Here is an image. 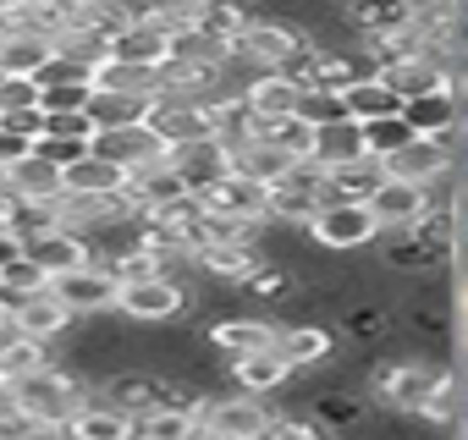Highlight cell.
<instances>
[{
    "label": "cell",
    "mask_w": 468,
    "mask_h": 440,
    "mask_svg": "<svg viewBox=\"0 0 468 440\" xmlns=\"http://www.w3.org/2000/svg\"><path fill=\"white\" fill-rule=\"evenodd\" d=\"M12 396H17V413H23L28 424L67 429V418L94 396V385H89L83 374H72V369L56 358V363H45V369H34V374L12 380Z\"/></svg>",
    "instance_id": "1"
},
{
    "label": "cell",
    "mask_w": 468,
    "mask_h": 440,
    "mask_svg": "<svg viewBox=\"0 0 468 440\" xmlns=\"http://www.w3.org/2000/svg\"><path fill=\"white\" fill-rule=\"evenodd\" d=\"M187 309H193V287L182 276H144V281H122L116 287V303L111 314L127 320V325H187Z\"/></svg>",
    "instance_id": "2"
},
{
    "label": "cell",
    "mask_w": 468,
    "mask_h": 440,
    "mask_svg": "<svg viewBox=\"0 0 468 440\" xmlns=\"http://www.w3.org/2000/svg\"><path fill=\"white\" fill-rule=\"evenodd\" d=\"M441 369H446V363H441L435 352H402V358L375 363L369 380H364V391H369V402L386 407V413H413V407L424 402V391L435 385Z\"/></svg>",
    "instance_id": "3"
},
{
    "label": "cell",
    "mask_w": 468,
    "mask_h": 440,
    "mask_svg": "<svg viewBox=\"0 0 468 440\" xmlns=\"http://www.w3.org/2000/svg\"><path fill=\"white\" fill-rule=\"evenodd\" d=\"M303 237H309V248H320V254L336 259V254H364L380 237V226H375L369 204H358V198H325L314 209V220L303 226Z\"/></svg>",
    "instance_id": "4"
},
{
    "label": "cell",
    "mask_w": 468,
    "mask_h": 440,
    "mask_svg": "<svg viewBox=\"0 0 468 440\" xmlns=\"http://www.w3.org/2000/svg\"><path fill=\"white\" fill-rule=\"evenodd\" d=\"M320 187H325V171L314 160H292L287 176H276L265 187V226L271 232H303L320 209Z\"/></svg>",
    "instance_id": "5"
},
{
    "label": "cell",
    "mask_w": 468,
    "mask_h": 440,
    "mask_svg": "<svg viewBox=\"0 0 468 440\" xmlns=\"http://www.w3.org/2000/svg\"><path fill=\"white\" fill-rule=\"evenodd\" d=\"M271 402L265 396H243V391H209L198 407H193V418L204 424V429H226V435H243V440H260L265 435V424H271Z\"/></svg>",
    "instance_id": "6"
},
{
    "label": "cell",
    "mask_w": 468,
    "mask_h": 440,
    "mask_svg": "<svg viewBox=\"0 0 468 440\" xmlns=\"http://www.w3.org/2000/svg\"><path fill=\"white\" fill-rule=\"evenodd\" d=\"M116 276H111V265H100V259H89V265H78V270H61V276H50V298L61 303V309H72V314H111V303H116Z\"/></svg>",
    "instance_id": "7"
},
{
    "label": "cell",
    "mask_w": 468,
    "mask_h": 440,
    "mask_svg": "<svg viewBox=\"0 0 468 440\" xmlns=\"http://www.w3.org/2000/svg\"><path fill=\"white\" fill-rule=\"evenodd\" d=\"M298 374L287 369V358L276 347H260V352H238V358H226V385L231 391H243V396H282Z\"/></svg>",
    "instance_id": "8"
},
{
    "label": "cell",
    "mask_w": 468,
    "mask_h": 440,
    "mask_svg": "<svg viewBox=\"0 0 468 440\" xmlns=\"http://www.w3.org/2000/svg\"><path fill=\"white\" fill-rule=\"evenodd\" d=\"M144 132H154L160 149H176V143H193V138H209L204 132V110L193 100H176V94H154L144 100V116H138Z\"/></svg>",
    "instance_id": "9"
},
{
    "label": "cell",
    "mask_w": 468,
    "mask_h": 440,
    "mask_svg": "<svg viewBox=\"0 0 468 440\" xmlns=\"http://www.w3.org/2000/svg\"><path fill=\"white\" fill-rule=\"evenodd\" d=\"M292 45H303V34H298L287 17H265V12H254V17L243 23V34L231 39V50H238L243 61H254L260 72H271Z\"/></svg>",
    "instance_id": "10"
},
{
    "label": "cell",
    "mask_w": 468,
    "mask_h": 440,
    "mask_svg": "<svg viewBox=\"0 0 468 440\" xmlns=\"http://www.w3.org/2000/svg\"><path fill=\"white\" fill-rule=\"evenodd\" d=\"M72 309H61L56 298H50V287L45 292H28V298H12V309H6V325L17 330V336H34V341H50V347H61V336L72 330Z\"/></svg>",
    "instance_id": "11"
},
{
    "label": "cell",
    "mask_w": 468,
    "mask_h": 440,
    "mask_svg": "<svg viewBox=\"0 0 468 440\" xmlns=\"http://www.w3.org/2000/svg\"><path fill=\"white\" fill-rule=\"evenodd\" d=\"M260 265H265L260 243H198L193 248V276L220 281V287H243Z\"/></svg>",
    "instance_id": "12"
},
{
    "label": "cell",
    "mask_w": 468,
    "mask_h": 440,
    "mask_svg": "<svg viewBox=\"0 0 468 440\" xmlns=\"http://www.w3.org/2000/svg\"><path fill=\"white\" fill-rule=\"evenodd\" d=\"M402 121L413 127V138H441V143L457 149V127H463L457 89H430L419 100H402Z\"/></svg>",
    "instance_id": "13"
},
{
    "label": "cell",
    "mask_w": 468,
    "mask_h": 440,
    "mask_svg": "<svg viewBox=\"0 0 468 440\" xmlns=\"http://www.w3.org/2000/svg\"><path fill=\"white\" fill-rule=\"evenodd\" d=\"M276 330H282V320H271V314H226V320H215V325L204 330V341H209V352H220V358H238V352L276 347Z\"/></svg>",
    "instance_id": "14"
},
{
    "label": "cell",
    "mask_w": 468,
    "mask_h": 440,
    "mask_svg": "<svg viewBox=\"0 0 468 440\" xmlns=\"http://www.w3.org/2000/svg\"><path fill=\"white\" fill-rule=\"evenodd\" d=\"M89 154L111 160L116 171H138V165H154V160H165V149L154 143V132H144L138 121H127V127H100V132L89 138Z\"/></svg>",
    "instance_id": "15"
},
{
    "label": "cell",
    "mask_w": 468,
    "mask_h": 440,
    "mask_svg": "<svg viewBox=\"0 0 468 440\" xmlns=\"http://www.w3.org/2000/svg\"><path fill=\"white\" fill-rule=\"evenodd\" d=\"M364 204H369V215H375L380 232H402V226H413V220L430 209L424 187H419V182H402V176H380V187H375Z\"/></svg>",
    "instance_id": "16"
},
{
    "label": "cell",
    "mask_w": 468,
    "mask_h": 440,
    "mask_svg": "<svg viewBox=\"0 0 468 440\" xmlns=\"http://www.w3.org/2000/svg\"><path fill=\"white\" fill-rule=\"evenodd\" d=\"M23 254L45 270V276H61V270H78L94 259V243L83 232H67V226H45L34 237H23Z\"/></svg>",
    "instance_id": "17"
},
{
    "label": "cell",
    "mask_w": 468,
    "mask_h": 440,
    "mask_svg": "<svg viewBox=\"0 0 468 440\" xmlns=\"http://www.w3.org/2000/svg\"><path fill=\"white\" fill-rule=\"evenodd\" d=\"M0 198H28V204H56L61 198V165H50L45 154H23L0 171Z\"/></svg>",
    "instance_id": "18"
},
{
    "label": "cell",
    "mask_w": 468,
    "mask_h": 440,
    "mask_svg": "<svg viewBox=\"0 0 468 440\" xmlns=\"http://www.w3.org/2000/svg\"><path fill=\"white\" fill-rule=\"evenodd\" d=\"M386 165V176H402V182H435L441 171H452L457 165V149L452 143H441V138H408L397 154H386L380 160Z\"/></svg>",
    "instance_id": "19"
},
{
    "label": "cell",
    "mask_w": 468,
    "mask_h": 440,
    "mask_svg": "<svg viewBox=\"0 0 468 440\" xmlns=\"http://www.w3.org/2000/svg\"><path fill=\"white\" fill-rule=\"evenodd\" d=\"M276 352L287 358L292 374H314L336 358V330L331 325H282L276 330Z\"/></svg>",
    "instance_id": "20"
},
{
    "label": "cell",
    "mask_w": 468,
    "mask_h": 440,
    "mask_svg": "<svg viewBox=\"0 0 468 440\" xmlns=\"http://www.w3.org/2000/svg\"><path fill=\"white\" fill-rule=\"evenodd\" d=\"M397 100H419V94H430V89H457V72L452 67H441L435 56H408V61H391V67H380L375 72Z\"/></svg>",
    "instance_id": "21"
},
{
    "label": "cell",
    "mask_w": 468,
    "mask_h": 440,
    "mask_svg": "<svg viewBox=\"0 0 468 440\" xmlns=\"http://www.w3.org/2000/svg\"><path fill=\"white\" fill-rule=\"evenodd\" d=\"M165 165L182 176V187L198 198L215 176H226L231 171V160H226V149L215 143V138H193V143H176V149H165Z\"/></svg>",
    "instance_id": "22"
},
{
    "label": "cell",
    "mask_w": 468,
    "mask_h": 440,
    "mask_svg": "<svg viewBox=\"0 0 468 440\" xmlns=\"http://www.w3.org/2000/svg\"><path fill=\"white\" fill-rule=\"evenodd\" d=\"M198 209L265 220V187H260V182H249V176H238V171H226V176H215V182L198 193Z\"/></svg>",
    "instance_id": "23"
},
{
    "label": "cell",
    "mask_w": 468,
    "mask_h": 440,
    "mask_svg": "<svg viewBox=\"0 0 468 440\" xmlns=\"http://www.w3.org/2000/svg\"><path fill=\"white\" fill-rule=\"evenodd\" d=\"M342 23L358 39H380V34L408 28L413 23V6H408V0H342Z\"/></svg>",
    "instance_id": "24"
},
{
    "label": "cell",
    "mask_w": 468,
    "mask_h": 440,
    "mask_svg": "<svg viewBox=\"0 0 468 440\" xmlns=\"http://www.w3.org/2000/svg\"><path fill=\"white\" fill-rule=\"evenodd\" d=\"M111 61H138V67H160L165 61V28L149 17H133L127 28L111 34Z\"/></svg>",
    "instance_id": "25"
},
{
    "label": "cell",
    "mask_w": 468,
    "mask_h": 440,
    "mask_svg": "<svg viewBox=\"0 0 468 440\" xmlns=\"http://www.w3.org/2000/svg\"><path fill=\"white\" fill-rule=\"evenodd\" d=\"M61 435H67V440H133V418L116 413V407H105L100 396H89V402L67 418Z\"/></svg>",
    "instance_id": "26"
},
{
    "label": "cell",
    "mask_w": 468,
    "mask_h": 440,
    "mask_svg": "<svg viewBox=\"0 0 468 440\" xmlns=\"http://www.w3.org/2000/svg\"><path fill=\"white\" fill-rule=\"evenodd\" d=\"M380 176H386V165H380V160H369V154L342 160V165H331V171H325L320 204H325V198H358V204H364V198L380 187Z\"/></svg>",
    "instance_id": "27"
},
{
    "label": "cell",
    "mask_w": 468,
    "mask_h": 440,
    "mask_svg": "<svg viewBox=\"0 0 468 440\" xmlns=\"http://www.w3.org/2000/svg\"><path fill=\"white\" fill-rule=\"evenodd\" d=\"M50 56H56V45L50 39H39V34H6L0 39V78H39L45 67H50Z\"/></svg>",
    "instance_id": "28"
},
{
    "label": "cell",
    "mask_w": 468,
    "mask_h": 440,
    "mask_svg": "<svg viewBox=\"0 0 468 440\" xmlns=\"http://www.w3.org/2000/svg\"><path fill=\"white\" fill-rule=\"evenodd\" d=\"M56 56L72 61V67H83V72L94 78V72L111 61V39H105L100 28H89V23H72V28L56 34Z\"/></svg>",
    "instance_id": "29"
},
{
    "label": "cell",
    "mask_w": 468,
    "mask_h": 440,
    "mask_svg": "<svg viewBox=\"0 0 468 440\" xmlns=\"http://www.w3.org/2000/svg\"><path fill=\"white\" fill-rule=\"evenodd\" d=\"M298 83H287V78H276V72H260L249 89H243V105L260 116V121H276V116H292L298 110Z\"/></svg>",
    "instance_id": "30"
},
{
    "label": "cell",
    "mask_w": 468,
    "mask_h": 440,
    "mask_svg": "<svg viewBox=\"0 0 468 440\" xmlns=\"http://www.w3.org/2000/svg\"><path fill=\"white\" fill-rule=\"evenodd\" d=\"M358 154H364V143H358V121L336 116V121H320V127H314V149H309V160H314L320 171H331V165H342V160H358Z\"/></svg>",
    "instance_id": "31"
},
{
    "label": "cell",
    "mask_w": 468,
    "mask_h": 440,
    "mask_svg": "<svg viewBox=\"0 0 468 440\" xmlns=\"http://www.w3.org/2000/svg\"><path fill=\"white\" fill-rule=\"evenodd\" d=\"M45 363H56V347L50 341H34V336H17V330H6L0 336V380H23V374H34V369H45Z\"/></svg>",
    "instance_id": "32"
},
{
    "label": "cell",
    "mask_w": 468,
    "mask_h": 440,
    "mask_svg": "<svg viewBox=\"0 0 468 440\" xmlns=\"http://www.w3.org/2000/svg\"><path fill=\"white\" fill-rule=\"evenodd\" d=\"M193 424H198L193 407H182V402H154L149 413L133 418V440H187Z\"/></svg>",
    "instance_id": "33"
},
{
    "label": "cell",
    "mask_w": 468,
    "mask_h": 440,
    "mask_svg": "<svg viewBox=\"0 0 468 440\" xmlns=\"http://www.w3.org/2000/svg\"><path fill=\"white\" fill-rule=\"evenodd\" d=\"M226 160H231V171H238V176H249V182H260V187H271V182L287 176V165H292V160H287L276 143H265V138H249L243 149H231Z\"/></svg>",
    "instance_id": "34"
},
{
    "label": "cell",
    "mask_w": 468,
    "mask_h": 440,
    "mask_svg": "<svg viewBox=\"0 0 468 440\" xmlns=\"http://www.w3.org/2000/svg\"><path fill=\"white\" fill-rule=\"evenodd\" d=\"M336 100H342V116H347V121H369V116H391V110H402V100H397L380 78H358V83H347Z\"/></svg>",
    "instance_id": "35"
},
{
    "label": "cell",
    "mask_w": 468,
    "mask_h": 440,
    "mask_svg": "<svg viewBox=\"0 0 468 440\" xmlns=\"http://www.w3.org/2000/svg\"><path fill=\"white\" fill-rule=\"evenodd\" d=\"M94 89H116L133 100H154L160 94V67H138V61H105L94 72Z\"/></svg>",
    "instance_id": "36"
},
{
    "label": "cell",
    "mask_w": 468,
    "mask_h": 440,
    "mask_svg": "<svg viewBox=\"0 0 468 440\" xmlns=\"http://www.w3.org/2000/svg\"><path fill=\"white\" fill-rule=\"evenodd\" d=\"M122 187V171L100 154H78L61 165V193H116Z\"/></svg>",
    "instance_id": "37"
},
{
    "label": "cell",
    "mask_w": 468,
    "mask_h": 440,
    "mask_svg": "<svg viewBox=\"0 0 468 440\" xmlns=\"http://www.w3.org/2000/svg\"><path fill=\"white\" fill-rule=\"evenodd\" d=\"M408 138H413V127L402 121V110L358 121V143H364V154H369V160H386V154H397V149H402Z\"/></svg>",
    "instance_id": "38"
},
{
    "label": "cell",
    "mask_w": 468,
    "mask_h": 440,
    "mask_svg": "<svg viewBox=\"0 0 468 440\" xmlns=\"http://www.w3.org/2000/svg\"><path fill=\"white\" fill-rule=\"evenodd\" d=\"M413 418L424 429H457V380H452V369L435 374V385L424 391V402L413 407Z\"/></svg>",
    "instance_id": "39"
},
{
    "label": "cell",
    "mask_w": 468,
    "mask_h": 440,
    "mask_svg": "<svg viewBox=\"0 0 468 440\" xmlns=\"http://www.w3.org/2000/svg\"><path fill=\"white\" fill-rule=\"evenodd\" d=\"M83 116L94 121V132H100V127H127V121H138V116H144V100L116 94V89H94V94H89V105H83Z\"/></svg>",
    "instance_id": "40"
},
{
    "label": "cell",
    "mask_w": 468,
    "mask_h": 440,
    "mask_svg": "<svg viewBox=\"0 0 468 440\" xmlns=\"http://www.w3.org/2000/svg\"><path fill=\"white\" fill-rule=\"evenodd\" d=\"M260 138H265V143H276L287 160H309V149H314V121H303V116L292 110V116L265 121V127H260Z\"/></svg>",
    "instance_id": "41"
},
{
    "label": "cell",
    "mask_w": 468,
    "mask_h": 440,
    "mask_svg": "<svg viewBox=\"0 0 468 440\" xmlns=\"http://www.w3.org/2000/svg\"><path fill=\"white\" fill-rule=\"evenodd\" d=\"M94 94V78H45L39 83V110L45 116H67V110H83Z\"/></svg>",
    "instance_id": "42"
},
{
    "label": "cell",
    "mask_w": 468,
    "mask_h": 440,
    "mask_svg": "<svg viewBox=\"0 0 468 440\" xmlns=\"http://www.w3.org/2000/svg\"><path fill=\"white\" fill-rule=\"evenodd\" d=\"M260 440H336V435H331V429H325L314 413H292V407H276Z\"/></svg>",
    "instance_id": "43"
},
{
    "label": "cell",
    "mask_w": 468,
    "mask_h": 440,
    "mask_svg": "<svg viewBox=\"0 0 468 440\" xmlns=\"http://www.w3.org/2000/svg\"><path fill=\"white\" fill-rule=\"evenodd\" d=\"M45 287H50V276L28 254H17L12 265H0V292H6V298H28V292H45Z\"/></svg>",
    "instance_id": "44"
},
{
    "label": "cell",
    "mask_w": 468,
    "mask_h": 440,
    "mask_svg": "<svg viewBox=\"0 0 468 440\" xmlns=\"http://www.w3.org/2000/svg\"><path fill=\"white\" fill-rule=\"evenodd\" d=\"M34 105H39V83L34 78H0V116L34 110Z\"/></svg>",
    "instance_id": "45"
},
{
    "label": "cell",
    "mask_w": 468,
    "mask_h": 440,
    "mask_svg": "<svg viewBox=\"0 0 468 440\" xmlns=\"http://www.w3.org/2000/svg\"><path fill=\"white\" fill-rule=\"evenodd\" d=\"M0 127L17 132V138H28V143H39V132H45V110H39V105H34V110H12V116H0Z\"/></svg>",
    "instance_id": "46"
},
{
    "label": "cell",
    "mask_w": 468,
    "mask_h": 440,
    "mask_svg": "<svg viewBox=\"0 0 468 440\" xmlns=\"http://www.w3.org/2000/svg\"><path fill=\"white\" fill-rule=\"evenodd\" d=\"M17 254H23V237H17V232L6 226V220H0V265H12Z\"/></svg>",
    "instance_id": "47"
},
{
    "label": "cell",
    "mask_w": 468,
    "mask_h": 440,
    "mask_svg": "<svg viewBox=\"0 0 468 440\" xmlns=\"http://www.w3.org/2000/svg\"><path fill=\"white\" fill-rule=\"evenodd\" d=\"M187 440H243V435H226V429H204V424H193Z\"/></svg>",
    "instance_id": "48"
},
{
    "label": "cell",
    "mask_w": 468,
    "mask_h": 440,
    "mask_svg": "<svg viewBox=\"0 0 468 440\" xmlns=\"http://www.w3.org/2000/svg\"><path fill=\"white\" fill-rule=\"evenodd\" d=\"M336 6H342V0H336Z\"/></svg>",
    "instance_id": "49"
}]
</instances>
